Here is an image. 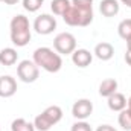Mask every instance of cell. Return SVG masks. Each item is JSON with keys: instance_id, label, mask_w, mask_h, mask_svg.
<instances>
[{"instance_id": "1", "label": "cell", "mask_w": 131, "mask_h": 131, "mask_svg": "<svg viewBox=\"0 0 131 131\" xmlns=\"http://www.w3.org/2000/svg\"><path fill=\"white\" fill-rule=\"evenodd\" d=\"M34 63L40 67H43L44 70L55 73L61 69L63 66V60L58 53H55L52 49L49 47H38L34 52Z\"/></svg>"}, {"instance_id": "2", "label": "cell", "mask_w": 131, "mask_h": 131, "mask_svg": "<svg viewBox=\"0 0 131 131\" xmlns=\"http://www.w3.org/2000/svg\"><path fill=\"white\" fill-rule=\"evenodd\" d=\"M53 47H55V50L58 53H63V55L73 53L75 47H76V38L70 32H61L55 37Z\"/></svg>"}, {"instance_id": "3", "label": "cell", "mask_w": 131, "mask_h": 131, "mask_svg": "<svg viewBox=\"0 0 131 131\" xmlns=\"http://www.w3.org/2000/svg\"><path fill=\"white\" fill-rule=\"evenodd\" d=\"M17 75H18V78L23 82H34L38 78V75H40L38 66L35 64L34 61L25 60V61H21L18 64V67H17Z\"/></svg>"}, {"instance_id": "4", "label": "cell", "mask_w": 131, "mask_h": 131, "mask_svg": "<svg viewBox=\"0 0 131 131\" xmlns=\"http://www.w3.org/2000/svg\"><path fill=\"white\" fill-rule=\"evenodd\" d=\"M57 28V20L55 17L49 15V14H43V15H38L34 21V29L37 31V34L40 35H47V34H52Z\"/></svg>"}, {"instance_id": "5", "label": "cell", "mask_w": 131, "mask_h": 131, "mask_svg": "<svg viewBox=\"0 0 131 131\" xmlns=\"http://www.w3.org/2000/svg\"><path fill=\"white\" fill-rule=\"evenodd\" d=\"M92 0H72V5L78 9L81 17V26H89L93 20V8Z\"/></svg>"}, {"instance_id": "6", "label": "cell", "mask_w": 131, "mask_h": 131, "mask_svg": "<svg viewBox=\"0 0 131 131\" xmlns=\"http://www.w3.org/2000/svg\"><path fill=\"white\" fill-rule=\"evenodd\" d=\"M93 111V104L89 99H79L73 104L72 108V114L76 119H87Z\"/></svg>"}, {"instance_id": "7", "label": "cell", "mask_w": 131, "mask_h": 131, "mask_svg": "<svg viewBox=\"0 0 131 131\" xmlns=\"http://www.w3.org/2000/svg\"><path fill=\"white\" fill-rule=\"evenodd\" d=\"M17 92V82L12 76L5 75L0 76V96L2 98H9Z\"/></svg>"}, {"instance_id": "8", "label": "cell", "mask_w": 131, "mask_h": 131, "mask_svg": "<svg viewBox=\"0 0 131 131\" xmlns=\"http://www.w3.org/2000/svg\"><path fill=\"white\" fill-rule=\"evenodd\" d=\"M92 60H93V57H92V53L87 49H78V50H75L72 53V61H73V64L78 66V67L90 66Z\"/></svg>"}, {"instance_id": "9", "label": "cell", "mask_w": 131, "mask_h": 131, "mask_svg": "<svg viewBox=\"0 0 131 131\" xmlns=\"http://www.w3.org/2000/svg\"><path fill=\"white\" fill-rule=\"evenodd\" d=\"M99 9L104 17H114L119 12V2L117 0H101Z\"/></svg>"}, {"instance_id": "10", "label": "cell", "mask_w": 131, "mask_h": 131, "mask_svg": "<svg viewBox=\"0 0 131 131\" xmlns=\"http://www.w3.org/2000/svg\"><path fill=\"white\" fill-rule=\"evenodd\" d=\"M108 107L113 111H122L127 107V99H125V96L122 93L114 92L113 95L108 96Z\"/></svg>"}, {"instance_id": "11", "label": "cell", "mask_w": 131, "mask_h": 131, "mask_svg": "<svg viewBox=\"0 0 131 131\" xmlns=\"http://www.w3.org/2000/svg\"><path fill=\"white\" fill-rule=\"evenodd\" d=\"M113 53H114V49H113V46L110 43L102 41V43L96 44V47H95V55L102 61H108L113 57Z\"/></svg>"}, {"instance_id": "12", "label": "cell", "mask_w": 131, "mask_h": 131, "mask_svg": "<svg viewBox=\"0 0 131 131\" xmlns=\"http://www.w3.org/2000/svg\"><path fill=\"white\" fill-rule=\"evenodd\" d=\"M63 18H64V21L69 25V26H81V17H79V12H78V9H76L72 3H70L69 9L63 14Z\"/></svg>"}, {"instance_id": "13", "label": "cell", "mask_w": 131, "mask_h": 131, "mask_svg": "<svg viewBox=\"0 0 131 131\" xmlns=\"http://www.w3.org/2000/svg\"><path fill=\"white\" fill-rule=\"evenodd\" d=\"M21 31H29V20L25 15L18 14L11 20V32H21Z\"/></svg>"}, {"instance_id": "14", "label": "cell", "mask_w": 131, "mask_h": 131, "mask_svg": "<svg viewBox=\"0 0 131 131\" xmlns=\"http://www.w3.org/2000/svg\"><path fill=\"white\" fill-rule=\"evenodd\" d=\"M116 90H117V81L113 79V78L104 79L101 82V85H99V95L101 96H105V98H108L110 95H113Z\"/></svg>"}, {"instance_id": "15", "label": "cell", "mask_w": 131, "mask_h": 131, "mask_svg": "<svg viewBox=\"0 0 131 131\" xmlns=\"http://www.w3.org/2000/svg\"><path fill=\"white\" fill-rule=\"evenodd\" d=\"M43 114L46 116V119H47L52 125H55V124H58V122L61 121V117H63V110H61L58 105H50V107H47V108L43 111Z\"/></svg>"}, {"instance_id": "16", "label": "cell", "mask_w": 131, "mask_h": 131, "mask_svg": "<svg viewBox=\"0 0 131 131\" xmlns=\"http://www.w3.org/2000/svg\"><path fill=\"white\" fill-rule=\"evenodd\" d=\"M17 50L12 49V47H5L2 52H0V63L3 66H12L17 63Z\"/></svg>"}, {"instance_id": "17", "label": "cell", "mask_w": 131, "mask_h": 131, "mask_svg": "<svg viewBox=\"0 0 131 131\" xmlns=\"http://www.w3.org/2000/svg\"><path fill=\"white\" fill-rule=\"evenodd\" d=\"M11 41L18 46L23 47L31 41V31H21V32H11Z\"/></svg>"}, {"instance_id": "18", "label": "cell", "mask_w": 131, "mask_h": 131, "mask_svg": "<svg viewBox=\"0 0 131 131\" xmlns=\"http://www.w3.org/2000/svg\"><path fill=\"white\" fill-rule=\"evenodd\" d=\"M70 3H72V0H52L50 2V9L53 11V14L63 17V14L69 9Z\"/></svg>"}, {"instance_id": "19", "label": "cell", "mask_w": 131, "mask_h": 131, "mask_svg": "<svg viewBox=\"0 0 131 131\" xmlns=\"http://www.w3.org/2000/svg\"><path fill=\"white\" fill-rule=\"evenodd\" d=\"M117 32L124 40H131V18H125L119 23L117 26Z\"/></svg>"}, {"instance_id": "20", "label": "cell", "mask_w": 131, "mask_h": 131, "mask_svg": "<svg viewBox=\"0 0 131 131\" xmlns=\"http://www.w3.org/2000/svg\"><path fill=\"white\" fill-rule=\"evenodd\" d=\"M11 130L12 131H35V127H34L31 122L25 121V119H15L11 125Z\"/></svg>"}, {"instance_id": "21", "label": "cell", "mask_w": 131, "mask_h": 131, "mask_svg": "<svg viewBox=\"0 0 131 131\" xmlns=\"http://www.w3.org/2000/svg\"><path fill=\"white\" fill-rule=\"evenodd\" d=\"M119 125L127 131H131V111L130 110H122L119 114Z\"/></svg>"}, {"instance_id": "22", "label": "cell", "mask_w": 131, "mask_h": 131, "mask_svg": "<svg viewBox=\"0 0 131 131\" xmlns=\"http://www.w3.org/2000/svg\"><path fill=\"white\" fill-rule=\"evenodd\" d=\"M34 127L37 128V130L40 131H47L50 130V127H52V124L46 119V116L41 113V114H38L37 117H35V121H34Z\"/></svg>"}, {"instance_id": "23", "label": "cell", "mask_w": 131, "mask_h": 131, "mask_svg": "<svg viewBox=\"0 0 131 131\" xmlns=\"http://www.w3.org/2000/svg\"><path fill=\"white\" fill-rule=\"evenodd\" d=\"M41 5H43V0H23V6H25V9L29 11V12L38 11V9L41 8Z\"/></svg>"}, {"instance_id": "24", "label": "cell", "mask_w": 131, "mask_h": 131, "mask_svg": "<svg viewBox=\"0 0 131 131\" xmlns=\"http://www.w3.org/2000/svg\"><path fill=\"white\" fill-rule=\"evenodd\" d=\"M70 131H92V127L87 122H76V124L72 125Z\"/></svg>"}, {"instance_id": "25", "label": "cell", "mask_w": 131, "mask_h": 131, "mask_svg": "<svg viewBox=\"0 0 131 131\" xmlns=\"http://www.w3.org/2000/svg\"><path fill=\"white\" fill-rule=\"evenodd\" d=\"M96 131H117L116 128H113L111 125H99Z\"/></svg>"}, {"instance_id": "26", "label": "cell", "mask_w": 131, "mask_h": 131, "mask_svg": "<svg viewBox=\"0 0 131 131\" xmlns=\"http://www.w3.org/2000/svg\"><path fill=\"white\" fill-rule=\"evenodd\" d=\"M125 61H127V64L131 66V50L127 49V53H125Z\"/></svg>"}, {"instance_id": "27", "label": "cell", "mask_w": 131, "mask_h": 131, "mask_svg": "<svg viewBox=\"0 0 131 131\" xmlns=\"http://www.w3.org/2000/svg\"><path fill=\"white\" fill-rule=\"evenodd\" d=\"M122 3H124V5H127V6H130V8H131V0H122Z\"/></svg>"}, {"instance_id": "28", "label": "cell", "mask_w": 131, "mask_h": 131, "mask_svg": "<svg viewBox=\"0 0 131 131\" xmlns=\"http://www.w3.org/2000/svg\"><path fill=\"white\" fill-rule=\"evenodd\" d=\"M127 49H128V50H131V40H128V41H127Z\"/></svg>"}, {"instance_id": "29", "label": "cell", "mask_w": 131, "mask_h": 131, "mask_svg": "<svg viewBox=\"0 0 131 131\" xmlns=\"http://www.w3.org/2000/svg\"><path fill=\"white\" fill-rule=\"evenodd\" d=\"M128 110L131 111V96H130V99H128Z\"/></svg>"}]
</instances>
